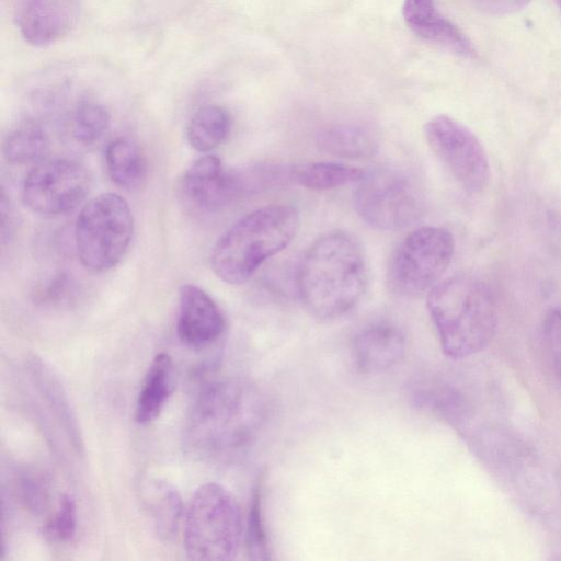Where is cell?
<instances>
[{
	"label": "cell",
	"mask_w": 561,
	"mask_h": 561,
	"mask_svg": "<svg viewBox=\"0 0 561 561\" xmlns=\"http://www.w3.org/2000/svg\"><path fill=\"white\" fill-rule=\"evenodd\" d=\"M264 415L263 398L250 383L213 381L201 390L186 414L184 447L199 460L228 459L251 444Z\"/></svg>",
	"instance_id": "cell-1"
},
{
	"label": "cell",
	"mask_w": 561,
	"mask_h": 561,
	"mask_svg": "<svg viewBox=\"0 0 561 561\" xmlns=\"http://www.w3.org/2000/svg\"><path fill=\"white\" fill-rule=\"evenodd\" d=\"M367 267L362 248L346 232L331 231L317 239L304 254L297 287L306 309L316 318H339L362 298Z\"/></svg>",
	"instance_id": "cell-2"
},
{
	"label": "cell",
	"mask_w": 561,
	"mask_h": 561,
	"mask_svg": "<svg viewBox=\"0 0 561 561\" xmlns=\"http://www.w3.org/2000/svg\"><path fill=\"white\" fill-rule=\"evenodd\" d=\"M427 309L442 351L450 358L481 352L495 334L496 301L489 285L477 277L458 275L438 282L428 291Z\"/></svg>",
	"instance_id": "cell-3"
},
{
	"label": "cell",
	"mask_w": 561,
	"mask_h": 561,
	"mask_svg": "<svg viewBox=\"0 0 561 561\" xmlns=\"http://www.w3.org/2000/svg\"><path fill=\"white\" fill-rule=\"evenodd\" d=\"M299 225V213L290 205H267L247 214L216 242L210 257L213 271L227 284L245 283L293 241Z\"/></svg>",
	"instance_id": "cell-4"
},
{
	"label": "cell",
	"mask_w": 561,
	"mask_h": 561,
	"mask_svg": "<svg viewBox=\"0 0 561 561\" xmlns=\"http://www.w3.org/2000/svg\"><path fill=\"white\" fill-rule=\"evenodd\" d=\"M238 503L224 486L206 483L195 490L184 515V548L191 560L226 561L238 554L242 539Z\"/></svg>",
	"instance_id": "cell-5"
},
{
	"label": "cell",
	"mask_w": 561,
	"mask_h": 561,
	"mask_svg": "<svg viewBox=\"0 0 561 561\" xmlns=\"http://www.w3.org/2000/svg\"><path fill=\"white\" fill-rule=\"evenodd\" d=\"M134 232L128 203L116 193H103L81 209L75 241L81 264L93 272L115 266L127 251Z\"/></svg>",
	"instance_id": "cell-6"
},
{
	"label": "cell",
	"mask_w": 561,
	"mask_h": 561,
	"mask_svg": "<svg viewBox=\"0 0 561 561\" xmlns=\"http://www.w3.org/2000/svg\"><path fill=\"white\" fill-rule=\"evenodd\" d=\"M455 252L449 230L423 226L409 233L391 256L388 279L391 289L407 297L430 291L448 268Z\"/></svg>",
	"instance_id": "cell-7"
},
{
	"label": "cell",
	"mask_w": 561,
	"mask_h": 561,
	"mask_svg": "<svg viewBox=\"0 0 561 561\" xmlns=\"http://www.w3.org/2000/svg\"><path fill=\"white\" fill-rule=\"evenodd\" d=\"M354 192V207L369 226L399 230L417 222L424 205L420 190L398 171L379 170L364 175Z\"/></svg>",
	"instance_id": "cell-8"
},
{
	"label": "cell",
	"mask_w": 561,
	"mask_h": 561,
	"mask_svg": "<svg viewBox=\"0 0 561 561\" xmlns=\"http://www.w3.org/2000/svg\"><path fill=\"white\" fill-rule=\"evenodd\" d=\"M426 142L455 181L469 194L483 192L490 182V163L478 137L462 123L446 115L424 125Z\"/></svg>",
	"instance_id": "cell-9"
},
{
	"label": "cell",
	"mask_w": 561,
	"mask_h": 561,
	"mask_svg": "<svg viewBox=\"0 0 561 561\" xmlns=\"http://www.w3.org/2000/svg\"><path fill=\"white\" fill-rule=\"evenodd\" d=\"M89 191V175L78 162L54 159L38 163L25 176L23 198L35 213L65 214L77 207Z\"/></svg>",
	"instance_id": "cell-10"
},
{
	"label": "cell",
	"mask_w": 561,
	"mask_h": 561,
	"mask_svg": "<svg viewBox=\"0 0 561 561\" xmlns=\"http://www.w3.org/2000/svg\"><path fill=\"white\" fill-rule=\"evenodd\" d=\"M244 190L242 179L226 170L216 156H204L182 174L178 197L188 213L206 215L231 203Z\"/></svg>",
	"instance_id": "cell-11"
},
{
	"label": "cell",
	"mask_w": 561,
	"mask_h": 561,
	"mask_svg": "<svg viewBox=\"0 0 561 561\" xmlns=\"http://www.w3.org/2000/svg\"><path fill=\"white\" fill-rule=\"evenodd\" d=\"M225 330L226 320L215 300L195 285H182L176 321L179 339L186 345L203 347L216 342Z\"/></svg>",
	"instance_id": "cell-12"
},
{
	"label": "cell",
	"mask_w": 561,
	"mask_h": 561,
	"mask_svg": "<svg viewBox=\"0 0 561 561\" xmlns=\"http://www.w3.org/2000/svg\"><path fill=\"white\" fill-rule=\"evenodd\" d=\"M79 12V0H25L18 15V26L27 43L46 46L76 26Z\"/></svg>",
	"instance_id": "cell-13"
},
{
	"label": "cell",
	"mask_w": 561,
	"mask_h": 561,
	"mask_svg": "<svg viewBox=\"0 0 561 561\" xmlns=\"http://www.w3.org/2000/svg\"><path fill=\"white\" fill-rule=\"evenodd\" d=\"M402 16L408 27L419 37L459 56L473 55L470 41L437 11L434 0H404Z\"/></svg>",
	"instance_id": "cell-14"
},
{
	"label": "cell",
	"mask_w": 561,
	"mask_h": 561,
	"mask_svg": "<svg viewBox=\"0 0 561 561\" xmlns=\"http://www.w3.org/2000/svg\"><path fill=\"white\" fill-rule=\"evenodd\" d=\"M357 366L368 373L387 370L404 356L402 332L388 323H376L360 330L353 342Z\"/></svg>",
	"instance_id": "cell-15"
},
{
	"label": "cell",
	"mask_w": 561,
	"mask_h": 561,
	"mask_svg": "<svg viewBox=\"0 0 561 561\" xmlns=\"http://www.w3.org/2000/svg\"><path fill=\"white\" fill-rule=\"evenodd\" d=\"M27 369L36 389L60 426H62L73 448L78 453L82 451L83 443L80 426L62 383L54 370L36 356L28 358Z\"/></svg>",
	"instance_id": "cell-16"
},
{
	"label": "cell",
	"mask_w": 561,
	"mask_h": 561,
	"mask_svg": "<svg viewBox=\"0 0 561 561\" xmlns=\"http://www.w3.org/2000/svg\"><path fill=\"white\" fill-rule=\"evenodd\" d=\"M141 496L156 535L162 542H171L179 533L183 515L179 491L168 481L154 478L144 483Z\"/></svg>",
	"instance_id": "cell-17"
},
{
	"label": "cell",
	"mask_w": 561,
	"mask_h": 561,
	"mask_svg": "<svg viewBox=\"0 0 561 561\" xmlns=\"http://www.w3.org/2000/svg\"><path fill=\"white\" fill-rule=\"evenodd\" d=\"M172 377V358L167 353L157 354L136 402L135 419L139 424H148L160 415L173 390Z\"/></svg>",
	"instance_id": "cell-18"
},
{
	"label": "cell",
	"mask_w": 561,
	"mask_h": 561,
	"mask_svg": "<svg viewBox=\"0 0 561 561\" xmlns=\"http://www.w3.org/2000/svg\"><path fill=\"white\" fill-rule=\"evenodd\" d=\"M317 144L329 154L359 159L370 157L378 150L379 137L368 126L342 124L324 128L319 134Z\"/></svg>",
	"instance_id": "cell-19"
},
{
	"label": "cell",
	"mask_w": 561,
	"mask_h": 561,
	"mask_svg": "<svg viewBox=\"0 0 561 561\" xmlns=\"http://www.w3.org/2000/svg\"><path fill=\"white\" fill-rule=\"evenodd\" d=\"M105 167L111 180L125 188L140 185L147 171L142 150L137 142L126 137L116 138L107 145Z\"/></svg>",
	"instance_id": "cell-20"
},
{
	"label": "cell",
	"mask_w": 561,
	"mask_h": 561,
	"mask_svg": "<svg viewBox=\"0 0 561 561\" xmlns=\"http://www.w3.org/2000/svg\"><path fill=\"white\" fill-rule=\"evenodd\" d=\"M230 131L228 112L215 104L198 108L187 125V140L192 148L208 152L221 145Z\"/></svg>",
	"instance_id": "cell-21"
},
{
	"label": "cell",
	"mask_w": 561,
	"mask_h": 561,
	"mask_svg": "<svg viewBox=\"0 0 561 561\" xmlns=\"http://www.w3.org/2000/svg\"><path fill=\"white\" fill-rule=\"evenodd\" d=\"M48 150V135L39 124L32 121L20 123L3 142V156L13 164L41 162Z\"/></svg>",
	"instance_id": "cell-22"
},
{
	"label": "cell",
	"mask_w": 561,
	"mask_h": 561,
	"mask_svg": "<svg viewBox=\"0 0 561 561\" xmlns=\"http://www.w3.org/2000/svg\"><path fill=\"white\" fill-rule=\"evenodd\" d=\"M364 175L363 169L342 162H313L294 172L296 182L316 191L333 190L359 182Z\"/></svg>",
	"instance_id": "cell-23"
},
{
	"label": "cell",
	"mask_w": 561,
	"mask_h": 561,
	"mask_svg": "<svg viewBox=\"0 0 561 561\" xmlns=\"http://www.w3.org/2000/svg\"><path fill=\"white\" fill-rule=\"evenodd\" d=\"M110 114L95 102H81L73 112L71 130L78 142L90 145L103 137L110 127Z\"/></svg>",
	"instance_id": "cell-24"
},
{
	"label": "cell",
	"mask_w": 561,
	"mask_h": 561,
	"mask_svg": "<svg viewBox=\"0 0 561 561\" xmlns=\"http://www.w3.org/2000/svg\"><path fill=\"white\" fill-rule=\"evenodd\" d=\"M245 545L250 559L252 560H267L268 547L265 535V529L262 519V491L259 484L253 492L248 526L245 534Z\"/></svg>",
	"instance_id": "cell-25"
},
{
	"label": "cell",
	"mask_w": 561,
	"mask_h": 561,
	"mask_svg": "<svg viewBox=\"0 0 561 561\" xmlns=\"http://www.w3.org/2000/svg\"><path fill=\"white\" fill-rule=\"evenodd\" d=\"M76 530V503L70 495L64 494L54 515L44 525L43 533L51 541L67 542L75 537Z\"/></svg>",
	"instance_id": "cell-26"
},
{
	"label": "cell",
	"mask_w": 561,
	"mask_h": 561,
	"mask_svg": "<svg viewBox=\"0 0 561 561\" xmlns=\"http://www.w3.org/2000/svg\"><path fill=\"white\" fill-rule=\"evenodd\" d=\"M72 284L67 275L58 274L39 285L33 296L39 305L54 307L67 304L72 297Z\"/></svg>",
	"instance_id": "cell-27"
},
{
	"label": "cell",
	"mask_w": 561,
	"mask_h": 561,
	"mask_svg": "<svg viewBox=\"0 0 561 561\" xmlns=\"http://www.w3.org/2000/svg\"><path fill=\"white\" fill-rule=\"evenodd\" d=\"M542 332L553 369L561 378V308H553L547 312Z\"/></svg>",
	"instance_id": "cell-28"
},
{
	"label": "cell",
	"mask_w": 561,
	"mask_h": 561,
	"mask_svg": "<svg viewBox=\"0 0 561 561\" xmlns=\"http://www.w3.org/2000/svg\"><path fill=\"white\" fill-rule=\"evenodd\" d=\"M19 489L24 503L34 512L42 511L47 504L48 489L37 476L25 474L20 479Z\"/></svg>",
	"instance_id": "cell-29"
},
{
	"label": "cell",
	"mask_w": 561,
	"mask_h": 561,
	"mask_svg": "<svg viewBox=\"0 0 561 561\" xmlns=\"http://www.w3.org/2000/svg\"><path fill=\"white\" fill-rule=\"evenodd\" d=\"M1 237L5 240V236H9L12 231V216L9 204L5 201V196L1 195Z\"/></svg>",
	"instance_id": "cell-30"
},
{
	"label": "cell",
	"mask_w": 561,
	"mask_h": 561,
	"mask_svg": "<svg viewBox=\"0 0 561 561\" xmlns=\"http://www.w3.org/2000/svg\"><path fill=\"white\" fill-rule=\"evenodd\" d=\"M556 2L559 5V8L561 9V0H556Z\"/></svg>",
	"instance_id": "cell-31"
}]
</instances>
